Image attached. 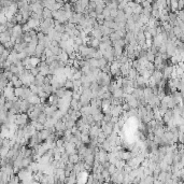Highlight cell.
I'll list each match as a JSON object with an SVG mask.
<instances>
[{"label": "cell", "mask_w": 184, "mask_h": 184, "mask_svg": "<svg viewBox=\"0 0 184 184\" xmlns=\"http://www.w3.org/2000/svg\"><path fill=\"white\" fill-rule=\"evenodd\" d=\"M81 140L83 141L85 144H88L90 142V133H82L81 135Z\"/></svg>", "instance_id": "9a60e30c"}, {"label": "cell", "mask_w": 184, "mask_h": 184, "mask_svg": "<svg viewBox=\"0 0 184 184\" xmlns=\"http://www.w3.org/2000/svg\"><path fill=\"white\" fill-rule=\"evenodd\" d=\"M98 60H99V68H100V69H104V68L109 64V61H108L104 57H102V58H100V59H98Z\"/></svg>", "instance_id": "83f0119b"}, {"label": "cell", "mask_w": 184, "mask_h": 184, "mask_svg": "<svg viewBox=\"0 0 184 184\" xmlns=\"http://www.w3.org/2000/svg\"><path fill=\"white\" fill-rule=\"evenodd\" d=\"M68 45V43H67V41H64V40H61L59 42V47H61V49H63V50H65V49H66V47H67Z\"/></svg>", "instance_id": "681fc988"}, {"label": "cell", "mask_w": 184, "mask_h": 184, "mask_svg": "<svg viewBox=\"0 0 184 184\" xmlns=\"http://www.w3.org/2000/svg\"><path fill=\"white\" fill-rule=\"evenodd\" d=\"M11 36H12V29H8L7 31L4 32H1L0 34V41H1V44H4L11 41Z\"/></svg>", "instance_id": "6da1fadb"}, {"label": "cell", "mask_w": 184, "mask_h": 184, "mask_svg": "<svg viewBox=\"0 0 184 184\" xmlns=\"http://www.w3.org/2000/svg\"><path fill=\"white\" fill-rule=\"evenodd\" d=\"M31 35H30V32L28 31V32H24V41L25 42H28L29 43L30 41H31Z\"/></svg>", "instance_id": "d590c367"}, {"label": "cell", "mask_w": 184, "mask_h": 184, "mask_svg": "<svg viewBox=\"0 0 184 184\" xmlns=\"http://www.w3.org/2000/svg\"><path fill=\"white\" fill-rule=\"evenodd\" d=\"M27 100L29 101L30 104H40L41 102V98L38 94H32L29 98H28V99H27Z\"/></svg>", "instance_id": "8992f818"}, {"label": "cell", "mask_w": 184, "mask_h": 184, "mask_svg": "<svg viewBox=\"0 0 184 184\" xmlns=\"http://www.w3.org/2000/svg\"><path fill=\"white\" fill-rule=\"evenodd\" d=\"M93 116H94V120H95V122H101V121L104 120V112H100V113H98V114H95V115H93Z\"/></svg>", "instance_id": "f546056e"}, {"label": "cell", "mask_w": 184, "mask_h": 184, "mask_svg": "<svg viewBox=\"0 0 184 184\" xmlns=\"http://www.w3.org/2000/svg\"><path fill=\"white\" fill-rule=\"evenodd\" d=\"M94 57L95 58H97V59H100V58H102L104 57V52L102 51H100L99 49H97V51L95 52L94 54Z\"/></svg>", "instance_id": "1f68e13d"}, {"label": "cell", "mask_w": 184, "mask_h": 184, "mask_svg": "<svg viewBox=\"0 0 184 184\" xmlns=\"http://www.w3.org/2000/svg\"><path fill=\"white\" fill-rule=\"evenodd\" d=\"M23 90H24L23 86H22V87H15V88H14L15 96H16V97H18V98H20V96L23 95Z\"/></svg>", "instance_id": "f1b7e54d"}, {"label": "cell", "mask_w": 184, "mask_h": 184, "mask_svg": "<svg viewBox=\"0 0 184 184\" xmlns=\"http://www.w3.org/2000/svg\"><path fill=\"white\" fill-rule=\"evenodd\" d=\"M167 104H168V108L169 109H173L176 106H177V101L174 100V98L172 97V95H170V97H169V99H168L167 101Z\"/></svg>", "instance_id": "ac0fdd59"}, {"label": "cell", "mask_w": 184, "mask_h": 184, "mask_svg": "<svg viewBox=\"0 0 184 184\" xmlns=\"http://www.w3.org/2000/svg\"><path fill=\"white\" fill-rule=\"evenodd\" d=\"M127 6H128V4L126 2V0H123L121 4H118V10H121V11H124L126 8H127Z\"/></svg>", "instance_id": "d6a6232c"}, {"label": "cell", "mask_w": 184, "mask_h": 184, "mask_svg": "<svg viewBox=\"0 0 184 184\" xmlns=\"http://www.w3.org/2000/svg\"><path fill=\"white\" fill-rule=\"evenodd\" d=\"M110 108H111V114H112L113 116L120 117V115L122 114V112H123V107H122V104H117V106H115V104H111Z\"/></svg>", "instance_id": "7a4b0ae2"}, {"label": "cell", "mask_w": 184, "mask_h": 184, "mask_svg": "<svg viewBox=\"0 0 184 184\" xmlns=\"http://www.w3.org/2000/svg\"><path fill=\"white\" fill-rule=\"evenodd\" d=\"M27 24L29 25L31 29H36V28H38V27L40 26L41 20H38V18H35V17H30L29 20H28V22H27Z\"/></svg>", "instance_id": "3957f363"}, {"label": "cell", "mask_w": 184, "mask_h": 184, "mask_svg": "<svg viewBox=\"0 0 184 184\" xmlns=\"http://www.w3.org/2000/svg\"><path fill=\"white\" fill-rule=\"evenodd\" d=\"M104 7L97 4V6H96V9H95V12L97 13V15H99V14H102V12H104Z\"/></svg>", "instance_id": "8d00e7d4"}, {"label": "cell", "mask_w": 184, "mask_h": 184, "mask_svg": "<svg viewBox=\"0 0 184 184\" xmlns=\"http://www.w3.org/2000/svg\"><path fill=\"white\" fill-rule=\"evenodd\" d=\"M65 87L67 88V90H73V80H71V79H67L66 81V83H65Z\"/></svg>", "instance_id": "d4e9b609"}, {"label": "cell", "mask_w": 184, "mask_h": 184, "mask_svg": "<svg viewBox=\"0 0 184 184\" xmlns=\"http://www.w3.org/2000/svg\"><path fill=\"white\" fill-rule=\"evenodd\" d=\"M112 95H113V97H115V98L124 97V90H123V87H120V88L115 90L113 93H112Z\"/></svg>", "instance_id": "8fae6325"}, {"label": "cell", "mask_w": 184, "mask_h": 184, "mask_svg": "<svg viewBox=\"0 0 184 184\" xmlns=\"http://www.w3.org/2000/svg\"><path fill=\"white\" fill-rule=\"evenodd\" d=\"M152 71H150V70H147V68H144V69H141L140 71H139V74L140 75H142L143 78H145V79H150V77L152 75Z\"/></svg>", "instance_id": "7c38bea8"}, {"label": "cell", "mask_w": 184, "mask_h": 184, "mask_svg": "<svg viewBox=\"0 0 184 184\" xmlns=\"http://www.w3.org/2000/svg\"><path fill=\"white\" fill-rule=\"evenodd\" d=\"M179 142L184 143V133L179 130Z\"/></svg>", "instance_id": "7dc6e473"}, {"label": "cell", "mask_w": 184, "mask_h": 184, "mask_svg": "<svg viewBox=\"0 0 184 184\" xmlns=\"http://www.w3.org/2000/svg\"><path fill=\"white\" fill-rule=\"evenodd\" d=\"M152 16L159 18V16H161V10H153L152 11Z\"/></svg>", "instance_id": "f6af8a7d"}, {"label": "cell", "mask_w": 184, "mask_h": 184, "mask_svg": "<svg viewBox=\"0 0 184 184\" xmlns=\"http://www.w3.org/2000/svg\"><path fill=\"white\" fill-rule=\"evenodd\" d=\"M139 75V71L137 69H135V68H131L130 70H129V73H128V78H130L133 80H136Z\"/></svg>", "instance_id": "5bb4252c"}, {"label": "cell", "mask_w": 184, "mask_h": 184, "mask_svg": "<svg viewBox=\"0 0 184 184\" xmlns=\"http://www.w3.org/2000/svg\"><path fill=\"white\" fill-rule=\"evenodd\" d=\"M172 29H173L174 35H176V36H177L178 38H180V37H181V35L183 34V30L181 29V28H180V27H179V26H177V25H174L173 28H172Z\"/></svg>", "instance_id": "44dd1931"}, {"label": "cell", "mask_w": 184, "mask_h": 184, "mask_svg": "<svg viewBox=\"0 0 184 184\" xmlns=\"http://www.w3.org/2000/svg\"><path fill=\"white\" fill-rule=\"evenodd\" d=\"M112 117H113V115L110 113H104V121H106L107 123H109V122H111L112 121Z\"/></svg>", "instance_id": "60d3db41"}, {"label": "cell", "mask_w": 184, "mask_h": 184, "mask_svg": "<svg viewBox=\"0 0 184 184\" xmlns=\"http://www.w3.org/2000/svg\"><path fill=\"white\" fill-rule=\"evenodd\" d=\"M40 113H41V111L38 110V109H35L32 112H30V113H29L30 121H37L38 117H39V115H40Z\"/></svg>", "instance_id": "ba28073f"}, {"label": "cell", "mask_w": 184, "mask_h": 184, "mask_svg": "<svg viewBox=\"0 0 184 184\" xmlns=\"http://www.w3.org/2000/svg\"><path fill=\"white\" fill-rule=\"evenodd\" d=\"M20 182V178L18 177L17 173H14L13 176L10 177V180H9V183L8 184H18Z\"/></svg>", "instance_id": "9c48e42d"}, {"label": "cell", "mask_w": 184, "mask_h": 184, "mask_svg": "<svg viewBox=\"0 0 184 184\" xmlns=\"http://www.w3.org/2000/svg\"><path fill=\"white\" fill-rule=\"evenodd\" d=\"M80 4L84 9H87L88 4H90V0H80Z\"/></svg>", "instance_id": "7bdbcfd3"}, {"label": "cell", "mask_w": 184, "mask_h": 184, "mask_svg": "<svg viewBox=\"0 0 184 184\" xmlns=\"http://www.w3.org/2000/svg\"><path fill=\"white\" fill-rule=\"evenodd\" d=\"M131 157H133V155H131V152L129 150L123 152V157H122V159H124V161H128V159H130Z\"/></svg>", "instance_id": "603a6c76"}, {"label": "cell", "mask_w": 184, "mask_h": 184, "mask_svg": "<svg viewBox=\"0 0 184 184\" xmlns=\"http://www.w3.org/2000/svg\"><path fill=\"white\" fill-rule=\"evenodd\" d=\"M102 14H104L106 17L110 16V15H111V9L108 7V6H106V7H104V12H102Z\"/></svg>", "instance_id": "74e56055"}, {"label": "cell", "mask_w": 184, "mask_h": 184, "mask_svg": "<svg viewBox=\"0 0 184 184\" xmlns=\"http://www.w3.org/2000/svg\"><path fill=\"white\" fill-rule=\"evenodd\" d=\"M50 131L47 130V128H43L42 130H40V138L42 139V141H45L47 138L50 137Z\"/></svg>", "instance_id": "4fadbf2b"}, {"label": "cell", "mask_w": 184, "mask_h": 184, "mask_svg": "<svg viewBox=\"0 0 184 184\" xmlns=\"http://www.w3.org/2000/svg\"><path fill=\"white\" fill-rule=\"evenodd\" d=\"M58 57H59L60 60H63V61H65V63H67V60L69 59V54H68L67 52L63 51V53L60 54V55H58Z\"/></svg>", "instance_id": "cb8c5ba5"}, {"label": "cell", "mask_w": 184, "mask_h": 184, "mask_svg": "<svg viewBox=\"0 0 184 184\" xmlns=\"http://www.w3.org/2000/svg\"><path fill=\"white\" fill-rule=\"evenodd\" d=\"M73 90L75 88V90H78V88H80L81 86H82V81H81V79H78V80H73Z\"/></svg>", "instance_id": "836d02e7"}, {"label": "cell", "mask_w": 184, "mask_h": 184, "mask_svg": "<svg viewBox=\"0 0 184 184\" xmlns=\"http://www.w3.org/2000/svg\"><path fill=\"white\" fill-rule=\"evenodd\" d=\"M104 20H106V16H104V14H99V15H97V22H98V24H100V25H104Z\"/></svg>", "instance_id": "e575fe53"}, {"label": "cell", "mask_w": 184, "mask_h": 184, "mask_svg": "<svg viewBox=\"0 0 184 184\" xmlns=\"http://www.w3.org/2000/svg\"><path fill=\"white\" fill-rule=\"evenodd\" d=\"M30 72H31V73L34 74L35 77H36V75H38V74L40 73V69H39V67H32L31 68V69H30Z\"/></svg>", "instance_id": "f35d334b"}, {"label": "cell", "mask_w": 184, "mask_h": 184, "mask_svg": "<svg viewBox=\"0 0 184 184\" xmlns=\"http://www.w3.org/2000/svg\"><path fill=\"white\" fill-rule=\"evenodd\" d=\"M110 39H111V41H112V43H113L114 41L118 40V39H122V38L118 36V34H117L116 31H114V32H112V34L110 35Z\"/></svg>", "instance_id": "4dcf8cb0"}, {"label": "cell", "mask_w": 184, "mask_h": 184, "mask_svg": "<svg viewBox=\"0 0 184 184\" xmlns=\"http://www.w3.org/2000/svg\"><path fill=\"white\" fill-rule=\"evenodd\" d=\"M87 60H88V64H90V66L92 68H99V60L97 58L92 57V58H90V59Z\"/></svg>", "instance_id": "30bf717a"}, {"label": "cell", "mask_w": 184, "mask_h": 184, "mask_svg": "<svg viewBox=\"0 0 184 184\" xmlns=\"http://www.w3.org/2000/svg\"><path fill=\"white\" fill-rule=\"evenodd\" d=\"M131 170H133V168H131L130 166H129V165H127V164L125 165L124 168H123V171H124V173H129Z\"/></svg>", "instance_id": "bcb514c9"}, {"label": "cell", "mask_w": 184, "mask_h": 184, "mask_svg": "<svg viewBox=\"0 0 184 184\" xmlns=\"http://www.w3.org/2000/svg\"><path fill=\"white\" fill-rule=\"evenodd\" d=\"M155 56H156V55H155V54L153 53V52H152L151 50L147 51V60H149V61H152V63H153V61H154V59H155Z\"/></svg>", "instance_id": "4316f807"}, {"label": "cell", "mask_w": 184, "mask_h": 184, "mask_svg": "<svg viewBox=\"0 0 184 184\" xmlns=\"http://www.w3.org/2000/svg\"><path fill=\"white\" fill-rule=\"evenodd\" d=\"M58 101H59V97H58L56 94L50 95L49 98H47V104H51V106H57V104H58Z\"/></svg>", "instance_id": "277c9868"}, {"label": "cell", "mask_w": 184, "mask_h": 184, "mask_svg": "<svg viewBox=\"0 0 184 184\" xmlns=\"http://www.w3.org/2000/svg\"><path fill=\"white\" fill-rule=\"evenodd\" d=\"M43 16H44V18H54L53 17V11L50 10V9H47V8H44Z\"/></svg>", "instance_id": "d6986e66"}, {"label": "cell", "mask_w": 184, "mask_h": 184, "mask_svg": "<svg viewBox=\"0 0 184 184\" xmlns=\"http://www.w3.org/2000/svg\"><path fill=\"white\" fill-rule=\"evenodd\" d=\"M56 145L57 147H65V140L63 138H58L56 140Z\"/></svg>", "instance_id": "b9f144b4"}, {"label": "cell", "mask_w": 184, "mask_h": 184, "mask_svg": "<svg viewBox=\"0 0 184 184\" xmlns=\"http://www.w3.org/2000/svg\"><path fill=\"white\" fill-rule=\"evenodd\" d=\"M66 92H67V88L66 87H60V88H57V90H56V93L55 94L58 96L59 98H63L66 95Z\"/></svg>", "instance_id": "e0dca14e"}, {"label": "cell", "mask_w": 184, "mask_h": 184, "mask_svg": "<svg viewBox=\"0 0 184 184\" xmlns=\"http://www.w3.org/2000/svg\"><path fill=\"white\" fill-rule=\"evenodd\" d=\"M4 47H6V49H8V50H12V49H14V43L12 41H9L7 43H4Z\"/></svg>", "instance_id": "ee69618b"}, {"label": "cell", "mask_w": 184, "mask_h": 184, "mask_svg": "<svg viewBox=\"0 0 184 184\" xmlns=\"http://www.w3.org/2000/svg\"><path fill=\"white\" fill-rule=\"evenodd\" d=\"M69 38H70V35L68 34V32H66V31H65L64 34L61 35V40H64V41H67L68 39H69Z\"/></svg>", "instance_id": "c3c4849f"}, {"label": "cell", "mask_w": 184, "mask_h": 184, "mask_svg": "<svg viewBox=\"0 0 184 184\" xmlns=\"http://www.w3.org/2000/svg\"><path fill=\"white\" fill-rule=\"evenodd\" d=\"M133 95H134L136 98H138V99H141V98H143L144 97L143 88H142V87H137V88H135L134 92H133Z\"/></svg>", "instance_id": "5b68a950"}, {"label": "cell", "mask_w": 184, "mask_h": 184, "mask_svg": "<svg viewBox=\"0 0 184 184\" xmlns=\"http://www.w3.org/2000/svg\"><path fill=\"white\" fill-rule=\"evenodd\" d=\"M80 155H79V153H74V154H71L70 157H69V161H71V163H73V164H78L79 161H80Z\"/></svg>", "instance_id": "2e32d148"}, {"label": "cell", "mask_w": 184, "mask_h": 184, "mask_svg": "<svg viewBox=\"0 0 184 184\" xmlns=\"http://www.w3.org/2000/svg\"><path fill=\"white\" fill-rule=\"evenodd\" d=\"M65 52H67L68 54H71V53H73V52H75L74 51V47H73V45H69L68 44L67 47H66V49H65Z\"/></svg>", "instance_id": "ab89813d"}, {"label": "cell", "mask_w": 184, "mask_h": 184, "mask_svg": "<svg viewBox=\"0 0 184 184\" xmlns=\"http://www.w3.org/2000/svg\"><path fill=\"white\" fill-rule=\"evenodd\" d=\"M125 165H126V161L124 159H117L116 163H115V166H116L117 169H123Z\"/></svg>", "instance_id": "484cf974"}, {"label": "cell", "mask_w": 184, "mask_h": 184, "mask_svg": "<svg viewBox=\"0 0 184 184\" xmlns=\"http://www.w3.org/2000/svg\"><path fill=\"white\" fill-rule=\"evenodd\" d=\"M84 161L86 163V164H90V165H94V161H95V154H90L87 155L86 157H85V159H84Z\"/></svg>", "instance_id": "ffe728a7"}, {"label": "cell", "mask_w": 184, "mask_h": 184, "mask_svg": "<svg viewBox=\"0 0 184 184\" xmlns=\"http://www.w3.org/2000/svg\"><path fill=\"white\" fill-rule=\"evenodd\" d=\"M55 29L60 34H64L66 31V26H65V24H58V25H55Z\"/></svg>", "instance_id": "7402d4cb"}, {"label": "cell", "mask_w": 184, "mask_h": 184, "mask_svg": "<svg viewBox=\"0 0 184 184\" xmlns=\"http://www.w3.org/2000/svg\"><path fill=\"white\" fill-rule=\"evenodd\" d=\"M55 128H56V130H63L65 131L67 129V125L65 123L63 120H59L56 122V124H55Z\"/></svg>", "instance_id": "52a82bcc"}]
</instances>
